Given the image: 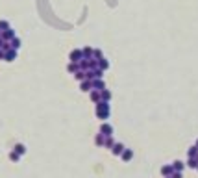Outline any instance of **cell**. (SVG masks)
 Instances as JSON below:
<instances>
[{
  "label": "cell",
  "instance_id": "cell-2",
  "mask_svg": "<svg viewBox=\"0 0 198 178\" xmlns=\"http://www.w3.org/2000/svg\"><path fill=\"white\" fill-rule=\"evenodd\" d=\"M102 99L109 100V99H111V93H109V91H102Z\"/></svg>",
  "mask_w": 198,
  "mask_h": 178
},
{
  "label": "cell",
  "instance_id": "cell-4",
  "mask_svg": "<svg viewBox=\"0 0 198 178\" xmlns=\"http://www.w3.org/2000/svg\"><path fill=\"white\" fill-rule=\"evenodd\" d=\"M91 97H93V100H96V102H100V95H98V93H91Z\"/></svg>",
  "mask_w": 198,
  "mask_h": 178
},
{
  "label": "cell",
  "instance_id": "cell-1",
  "mask_svg": "<svg viewBox=\"0 0 198 178\" xmlns=\"http://www.w3.org/2000/svg\"><path fill=\"white\" fill-rule=\"evenodd\" d=\"M80 58H81V52H80V50H74V52L70 54V59H72V61H80Z\"/></svg>",
  "mask_w": 198,
  "mask_h": 178
},
{
  "label": "cell",
  "instance_id": "cell-3",
  "mask_svg": "<svg viewBox=\"0 0 198 178\" xmlns=\"http://www.w3.org/2000/svg\"><path fill=\"white\" fill-rule=\"evenodd\" d=\"M100 69H107V61L106 59H100Z\"/></svg>",
  "mask_w": 198,
  "mask_h": 178
}]
</instances>
